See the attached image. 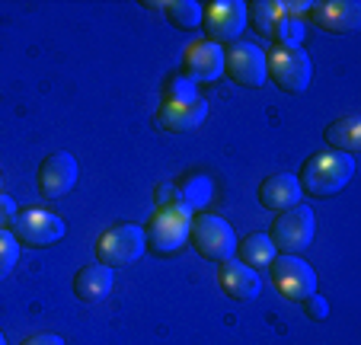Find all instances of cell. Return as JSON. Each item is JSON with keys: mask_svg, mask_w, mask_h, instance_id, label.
<instances>
[{"mask_svg": "<svg viewBox=\"0 0 361 345\" xmlns=\"http://www.w3.org/2000/svg\"><path fill=\"white\" fill-rule=\"evenodd\" d=\"M304 313H307V320H314V323H323V320L329 317V301L320 298V294H310V298L304 301Z\"/></svg>", "mask_w": 361, "mask_h": 345, "instance_id": "cell-24", "label": "cell"}, {"mask_svg": "<svg viewBox=\"0 0 361 345\" xmlns=\"http://www.w3.org/2000/svg\"><path fill=\"white\" fill-rule=\"evenodd\" d=\"M195 99H202V96H198L195 83H192L189 77L173 74L170 80H166V87H164V102H195Z\"/></svg>", "mask_w": 361, "mask_h": 345, "instance_id": "cell-22", "label": "cell"}, {"mask_svg": "<svg viewBox=\"0 0 361 345\" xmlns=\"http://www.w3.org/2000/svg\"><path fill=\"white\" fill-rule=\"evenodd\" d=\"M23 345H64V339L55 332H35V336L23 339Z\"/></svg>", "mask_w": 361, "mask_h": 345, "instance_id": "cell-26", "label": "cell"}, {"mask_svg": "<svg viewBox=\"0 0 361 345\" xmlns=\"http://www.w3.org/2000/svg\"><path fill=\"white\" fill-rule=\"evenodd\" d=\"M304 202V192H300V183L294 173H275V176L262 179L259 183V205L275 214L294 208V205Z\"/></svg>", "mask_w": 361, "mask_h": 345, "instance_id": "cell-16", "label": "cell"}, {"mask_svg": "<svg viewBox=\"0 0 361 345\" xmlns=\"http://www.w3.org/2000/svg\"><path fill=\"white\" fill-rule=\"evenodd\" d=\"M77 176H80L77 157L71 150H55L39 167V192L45 198H64L77 186Z\"/></svg>", "mask_w": 361, "mask_h": 345, "instance_id": "cell-11", "label": "cell"}, {"mask_svg": "<svg viewBox=\"0 0 361 345\" xmlns=\"http://www.w3.org/2000/svg\"><path fill=\"white\" fill-rule=\"evenodd\" d=\"M208 119V102L195 99V102H164L157 112V122L164 131L173 135H189V131L202 128V122Z\"/></svg>", "mask_w": 361, "mask_h": 345, "instance_id": "cell-17", "label": "cell"}, {"mask_svg": "<svg viewBox=\"0 0 361 345\" xmlns=\"http://www.w3.org/2000/svg\"><path fill=\"white\" fill-rule=\"evenodd\" d=\"M112 284H116V269L102 262L83 265L74 275V294L83 301V304H99L112 294Z\"/></svg>", "mask_w": 361, "mask_h": 345, "instance_id": "cell-18", "label": "cell"}, {"mask_svg": "<svg viewBox=\"0 0 361 345\" xmlns=\"http://www.w3.org/2000/svg\"><path fill=\"white\" fill-rule=\"evenodd\" d=\"M310 23L320 26L323 32H336V35H352L361 29V4L355 0H320L307 7Z\"/></svg>", "mask_w": 361, "mask_h": 345, "instance_id": "cell-12", "label": "cell"}, {"mask_svg": "<svg viewBox=\"0 0 361 345\" xmlns=\"http://www.w3.org/2000/svg\"><path fill=\"white\" fill-rule=\"evenodd\" d=\"M275 256H279V253H275L272 240H269L266 234H250L246 240H237V259L252 272L269 269Z\"/></svg>", "mask_w": 361, "mask_h": 345, "instance_id": "cell-20", "label": "cell"}, {"mask_svg": "<svg viewBox=\"0 0 361 345\" xmlns=\"http://www.w3.org/2000/svg\"><path fill=\"white\" fill-rule=\"evenodd\" d=\"M144 7L147 10H164V4H160V0H144Z\"/></svg>", "mask_w": 361, "mask_h": 345, "instance_id": "cell-27", "label": "cell"}, {"mask_svg": "<svg viewBox=\"0 0 361 345\" xmlns=\"http://www.w3.org/2000/svg\"><path fill=\"white\" fill-rule=\"evenodd\" d=\"M16 202L10 195H4L0 192V230H7V224H13V217H16Z\"/></svg>", "mask_w": 361, "mask_h": 345, "instance_id": "cell-25", "label": "cell"}, {"mask_svg": "<svg viewBox=\"0 0 361 345\" xmlns=\"http://www.w3.org/2000/svg\"><path fill=\"white\" fill-rule=\"evenodd\" d=\"M189 227H192V211L183 202H170V205H157L154 217L144 227L147 237V250L157 256H173L189 243Z\"/></svg>", "mask_w": 361, "mask_h": 345, "instance_id": "cell-2", "label": "cell"}, {"mask_svg": "<svg viewBox=\"0 0 361 345\" xmlns=\"http://www.w3.org/2000/svg\"><path fill=\"white\" fill-rule=\"evenodd\" d=\"M323 141H326L329 150H336V154L355 157L361 150V119L358 115H345V119H339V122L326 125Z\"/></svg>", "mask_w": 361, "mask_h": 345, "instance_id": "cell-19", "label": "cell"}, {"mask_svg": "<svg viewBox=\"0 0 361 345\" xmlns=\"http://www.w3.org/2000/svg\"><path fill=\"white\" fill-rule=\"evenodd\" d=\"M355 176V157L336 154V150H320L307 157L298 173L300 192L310 198H333L352 183Z\"/></svg>", "mask_w": 361, "mask_h": 345, "instance_id": "cell-1", "label": "cell"}, {"mask_svg": "<svg viewBox=\"0 0 361 345\" xmlns=\"http://www.w3.org/2000/svg\"><path fill=\"white\" fill-rule=\"evenodd\" d=\"M189 243L195 246V253L208 262H227L237 253V234L233 227L218 214L198 211L192 214V227H189Z\"/></svg>", "mask_w": 361, "mask_h": 345, "instance_id": "cell-4", "label": "cell"}, {"mask_svg": "<svg viewBox=\"0 0 361 345\" xmlns=\"http://www.w3.org/2000/svg\"><path fill=\"white\" fill-rule=\"evenodd\" d=\"M20 240L10 230H0V278H7L13 272V265L20 262Z\"/></svg>", "mask_w": 361, "mask_h": 345, "instance_id": "cell-23", "label": "cell"}, {"mask_svg": "<svg viewBox=\"0 0 361 345\" xmlns=\"http://www.w3.org/2000/svg\"><path fill=\"white\" fill-rule=\"evenodd\" d=\"M266 77H272V83L279 90L291 96H300L310 90V80H314V61L304 48H285L275 45L272 54H266Z\"/></svg>", "mask_w": 361, "mask_h": 345, "instance_id": "cell-5", "label": "cell"}, {"mask_svg": "<svg viewBox=\"0 0 361 345\" xmlns=\"http://www.w3.org/2000/svg\"><path fill=\"white\" fill-rule=\"evenodd\" d=\"M269 269H272V282L279 294H285L288 301L304 304L310 294H317V272L300 256H275Z\"/></svg>", "mask_w": 361, "mask_h": 345, "instance_id": "cell-10", "label": "cell"}, {"mask_svg": "<svg viewBox=\"0 0 361 345\" xmlns=\"http://www.w3.org/2000/svg\"><path fill=\"white\" fill-rule=\"evenodd\" d=\"M218 284H221V291H224L227 298L240 301V304H246V301H256L262 294L259 272L246 269L240 259H227V262L218 265Z\"/></svg>", "mask_w": 361, "mask_h": 345, "instance_id": "cell-14", "label": "cell"}, {"mask_svg": "<svg viewBox=\"0 0 361 345\" xmlns=\"http://www.w3.org/2000/svg\"><path fill=\"white\" fill-rule=\"evenodd\" d=\"M246 23H252V29L262 35V39H272L275 45H285L288 35V13L285 4H275V0H256V4H246Z\"/></svg>", "mask_w": 361, "mask_h": 345, "instance_id": "cell-15", "label": "cell"}, {"mask_svg": "<svg viewBox=\"0 0 361 345\" xmlns=\"http://www.w3.org/2000/svg\"><path fill=\"white\" fill-rule=\"evenodd\" d=\"M0 345H7V339H4V332H0Z\"/></svg>", "mask_w": 361, "mask_h": 345, "instance_id": "cell-28", "label": "cell"}, {"mask_svg": "<svg viewBox=\"0 0 361 345\" xmlns=\"http://www.w3.org/2000/svg\"><path fill=\"white\" fill-rule=\"evenodd\" d=\"M224 74L231 77L237 87H262L266 77V52L252 42H233L224 48Z\"/></svg>", "mask_w": 361, "mask_h": 345, "instance_id": "cell-9", "label": "cell"}, {"mask_svg": "<svg viewBox=\"0 0 361 345\" xmlns=\"http://www.w3.org/2000/svg\"><path fill=\"white\" fill-rule=\"evenodd\" d=\"M10 234L20 240V246H32V250H45V246H55L64 240L68 234V224L61 214L45 208H26L16 211L13 224H10Z\"/></svg>", "mask_w": 361, "mask_h": 345, "instance_id": "cell-7", "label": "cell"}, {"mask_svg": "<svg viewBox=\"0 0 361 345\" xmlns=\"http://www.w3.org/2000/svg\"><path fill=\"white\" fill-rule=\"evenodd\" d=\"M147 253V237L137 224H116L96 240V259L109 269H125Z\"/></svg>", "mask_w": 361, "mask_h": 345, "instance_id": "cell-6", "label": "cell"}, {"mask_svg": "<svg viewBox=\"0 0 361 345\" xmlns=\"http://www.w3.org/2000/svg\"><path fill=\"white\" fill-rule=\"evenodd\" d=\"M224 74V48L214 42L202 39L192 42L183 54V77H189L192 83H212Z\"/></svg>", "mask_w": 361, "mask_h": 345, "instance_id": "cell-13", "label": "cell"}, {"mask_svg": "<svg viewBox=\"0 0 361 345\" xmlns=\"http://www.w3.org/2000/svg\"><path fill=\"white\" fill-rule=\"evenodd\" d=\"M164 13L183 32L202 29V4H195V0H170V4H164Z\"/></svg>", "mask_w": 361, "mask_h": 345, "instance_id": "cell-21", "label": "cell"}, {"mask_svg": "<svg viewBox=\"0 0 361 345\" xmlns=\"http://www.w3.org/2000/svg\"><path fill=\"white\" fill-rule=\"evenodd\" d=\"M266 237L272 240L279 256H300L304 250H310V243H314V237H317L314 208L300 202V205H294V208L281 211V214L272 221Z\"/></svg>", "mask_w": 361, "mask_h": 345, "instance_id": "cell-3", "label": "cell"}, {"mask_svg": "<svg viewBox=\"0 0 361 345\" xmlns=\"http://www.w3.org/2000/svg\"><path fill=\"white\" fill-rule=\"evenodd\" d=\"M202 29L208 42L214 45H233L240 42L246 29V4L240 0H212L208 7H202Z\"/></svg>", "mask_w": 361, "mask_h": 345, "instance_id": "cell-8", "label": "cell"}]
</instances>
